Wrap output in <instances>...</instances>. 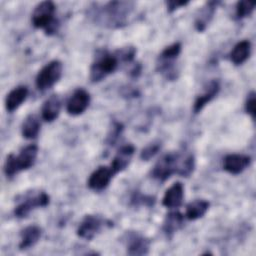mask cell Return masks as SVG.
Returning a JSON list of instances; mask_svg holds the SVG:
<instances>
[{
  "label": "cell",
  "mask_w": 256,
  "mask_h": 256,
  "mask_svg": "<svg viewBox=\"0 0 256 256\" xmlns=\"http://www.w3.org/2000/svg\"><path fill=\"white\" fill-rule=\"evenodd\" d=\"M195 170V157L190 152H171L157 161L151 171L153 179L164 182L173 175L189 177Z\"/></svg>",
  "instance_id": "1"
},
{
  "label": "cell",
  "mask_w": 256,
  "mask_h": 256,
  "mask_svg": "<svg viewBox=\"0 0 256 256\" xmlns=\"http://www.w3.org/2000/svg\"><path fill=\"white\" fill-rule=\"evenodd\" d=\"M134 8L133 2L111 1L100 8L94 17L97 22L110 27L119 28L127 23V19Z\"/></svg>",
  "instance_id": "2"
},
{
  "label": "cell",
  "mask_w": 256,
  "mask_h": 256,
  "mask_svg": "<svg viewBox=\"0 0 256 256\" xmlns=\"http://www.w3.org/2000/svg\"><path fill=\"white\" fill-rule=\"evenodd\" d=\"M56 6L52 1L39 3L32 14V24L37 29H43L48 36L54 35L59 29V21L55 17Z\"/></svg>",
  "instance_id": "3"
},
{
  "label": "cell",
  "mask_w": 256,
  "mask_h": 256,
  "mask_svg": "<svg viewBox=\"0 0 256 256\" xmlns=\"http://www.w3.org/2000/svg\"><path fill=\"white\" fill-rule=\"evenodd\" d=\"M38 156L37 145L31 144L24 147L18 155L10 154L4 164V173L7 177H13L21 171L32 168Z\"/></svg>",
  "instance_id": "4"
},
{
  "label": "cell",
  "mask_w": 256,
  "mask_h": 256,
  "mask_svg": "<svg viewBox=\"0 0 256 256\" xmlns=\"http://www.w3.org/2000/svg\"><path fill=\"white\" fill-rule=\"evenodd\" d=\"M120 58L115 53H109L107 51L100 52L90 68V80L93 83H98L104 80L108 75L115 72L119 66Z\"/></svg>",
  "instance_id": "5"
},
{
  "label": "cell",
  "mask_w": 256,
  "mask_h": 256,
  "mask_svg": "<svg viewBox=\"0 0 256 256\" xmlns=\"http://www.w3.org/2000/svg\"><path fill=\"white\" fill-rule=\"evenodd\" d=\"M49 203L50 197L46 192H28L15 207L14 214L17 218H25L31 213V211L37 208L46 207L49 205Z\"/></svg>",
  "instance_id": "6"
},
{
  "label": "cell",
  "mask_w": 256,
  "mask_h": 256,
  "mask_svg": "<svg viewBox=\"0 0 256 256\" xmlns=\"http://www.w3.org/2000/svg\"><path fill=\"white\" fill-rule=\"evenodd\" d=\"M63 65L59 60H53L46 64L37 74L36 87L39 91H46L52 88L61 78Z\"/></svg>",
  "instance_id": "7"
},
{
  "label": "cell",
  "mask_w": 256,
  "mask_h": 256,
  "mask_svg": "<svg viewBox=\"0 0 256 256\" xmlns=\"http://www.w3.org/2000/svg\"><path fill=\"white\" fill-rule=\"evenodd\" d=\"M105 226V220L97 215H86L81 221L78 229V237L85 240H92L95 238Z\"/></svg>",
  "instance_id": "8"
},
{
  "label": "cell",
  "mask_w": 256,
  "mask_h": 256,
  "mask_svg": "<svg viewBox=\"0 0 256 256\" xmlns=\"http://www.w3.org/2000/svg\"><path fill=\"white\" fill-rule=\"evenodd\" d=\"M127 254L131 256L147 255L150 249V241L137 232H128L125 236Z\"/></svg>",
  "instance_id": "9"
},
{
  "label": "cell",
  "mask_w": 256,
  "mask_h": 256,
  "mask_svg": "<svg viewBox=\"0 0 256 256\" xmlns=\"http://www.w3.org/2000/svg\"><path fill=\"white\" fill-rule=\"evenodd\" d=\"M90 94L85 89L79 88L74 91L68 100L66 110L69 115L79 116L87 110L90 105Z\"/></svg>",
  "instance_id": "10"
},
{
  "label": "cell",
  "mask_w": 256,
  "mask_h": 256,
  "mask_svg": "<svg viewBox=\"0 0 256 256\" xmlns=\"http://www.w3.org/2000/svg\"><path fill=\"white\" fill-rule=\"evenodd\" d=\"M114 175L115 174L111 167L101 166L90 175L88 187L94 191H102L109 186Z\"/></svg>",
  "instance_id": "11"
},
{
  "label": "cell",
  "mask_w": 256,
  "mask_h": 256,
  "mask_svg": "<svg viewBox=\"0 0 256 256\" xmlns=\"http://www.w3.org/2000/svg\"><path fill=\"white\" fill-rule=\"evenodd\" d=\"M251 157L243 154H229L223 160V168L232 175H239L251 165Z\"/></svg>",
  "instance_id": "12"
},
{
  "label": "cell",
  "mask_w": 256,
  "mask_h": 256,
  "mask_svg": "<svg viewBox=\"0 0 256 256\" xmlns=\"http://www.w3.org/2000/svg\"><path fill=\"white\" fill-rule=\"evenodd\" d=\"M220 83L218 80H212L210 81L203 89L202 93L199 94L196 97V100L194 102L193 105V111L195 114L201 112L203 110V108L210 103L219 93L220 91Z\"/></svg>",
  "instance_id": "13"
},
{
  "label": "cell",
  "mask_w": 256,
  "mask_h": 256,
  "mask_svg": "<svg viewBox=\"0 0 256 256\" xmlns=\"http://www.w3.org/2000/svg\"><path fill=\"white\" fill-rule=\"evenodd\" d=\"M134 153H135V147L132 144L124 145L118 150L117 154L115 155L110 165L115 175L124 171L129 166Z\"/></svg>",
  "instance_id": "14"
},
{
  "label": "cell",
  "mask_w": 256,
  "mask_h": 256,
  "mask_svg": "<svg viewBox=\"0 0 256 256\" xmlns=\"http://www.w3.org/2000/svg\"><path fill=\"white\" fill-rule=\"evenodd\" d=\"M183 199L184 186L181 182H176L166 190L162 200V205L169 209L179 208L183 203Z\"/></svg>",
  "instance_id": "15"
},
{
  "label": "cell",
  "mask_w": 256,
  "mask_h": 256,
  "mask_svg": "<svg viewBox=\"0 0 256 256\" xmlns=\"http://www.w3.org/2000/svg\"><path fill=\"white\" fill-rule=\"evenodd\" d=\"M220 2L218 1H209L205 4V6L200 10L199 15L195 20V28L199 32L205 31L209 23L214 17L217 6Z\"/></svg>",
  "instance_id": "16"
},
{
  "label": "cell",
  "mask_w": 256,
  "mask_h": 256,
  "mask_svg": "<svg viewBox=\"0 0 256 256\" xmlns=\"http://www.w3.org/2000/svg\"><path fill=\"white\" fill-rule=\"evenodd\" d=\"M28 88L26 86H18L9 92L5 99V107L8 112L17 110L27 99Z\"/></svg>",
  "instance_id": "17"
},
{
  "label": "cell",
  "mask_w": 256,
  "mask_h": 256,
  "mask_svg": "<svg viewBox=\"0 0 256 256\" xmlns=\"http://www.w3.org/2000/svg\"><path fill=\"white\" fill-rule=\"evenodd\" d=\"M61 112V100L57 95H52L43 104L42 119L48 123L55 121Z\"/></svg>",
  "instance_id": "18"
},
{
  "label": "cell",
  "mask_w": 256,
  "mask_h": 256,
  "mask_svg": "<svg viewBox=\"0 0 256 256\" xmlns=\"http://www.w3.org/2000/svg\"><path fill=\"white\" fill-rule=\"evenodd\" d=\"M21 240L19 243L20 250H26L35 246L42 236V229L36 225L28 226L21 231Z\"/></svg>",
  "instance_id": "19"
},
{
  "label": "cell",
  "mask_w": 256,
  "mask_h": 256,
  "mask_svg": "<svg viewBox=\"0 0 256 256\" xmlns=\"http://www.w3.org/2000/svg\"><path fill=\"white\" fill-rule=\"evenodd\" d=\"M183 226H184V215L178 211H174L166 215L162 229L167 237H172Z\"/></svg>",
  "instance_id": "20"
},
{
  "label": "cell",
  "mask_w": 256,
  "mask_h": 256,
  "mask_svg": "<svg viewBox=\"0 0 256 256\" xmlns=\"http://www.w3.org/2000/svg\"><path fill=\"white\" fill-rule=\"evenodd\" d=\"M251 55V42L243 40L237 43L230 53V60L235 65H241L248 60Z\"/></svg>",
  "instance_id": "21"
},
{
  "label": "cell",
  "mask_w": 256,
  "mask_h": 256,
  "mask_svg": "<svg viewBox=\"0 0 256 256\" xmlns=\"http://www.w3.org/2000/svg\"><path fill=\"white\" fill-rule=\"evenodd\" d=\"M210 207V203L206 200H195L189 203L186 207L185 216L190 221H195L202 218Z\"/></svg>",
  "instance_id": "22"
},
{
  "label": "cell",
  "mask_w": 256,
  "mask_h": 256,
  "mask_svg": "<svg viewBox=\"0 0 256 256\" xmlns=\"http://www.w3.org/2000/svg\"><path fill=\"white\" fill-rule=\"evenodd\" d=\"M41 129V123L36 115H29L22 124V136L25 139L32 140L38 137Z\"/></svg>",
  "instance_id": "23"
},
{
  "label": "cell",
  "mask_w": 256,
  "mask_h": 256,
  "mask_svg": "<svg viewBox=\"0 0 256 256\" xmlns=\"http://www.w3.org/2000/svg\"><path fill=\"white\" fill-rule=\"evenodd\" d=\"M182 50V46L180 43H174L168 47H166L161 54L159 55L158 59L159 60H173L176 61L177 58L179 57L180 53Z\"/></svg>",
  "instance_id": "24"
},
{
  "label": "cell",
  "mask_w": 256,
  "mask_h": 256,
  "mask_svg": "<svg viewBox=\"0 0 256 256\" xmlns=\"http://www.w3.org/2000/svg\"><path fill=\"white\" fill-rule=\"evenodd\" d=\"M255 9V4L249 1H239L236 5V18L244 19L250 16Z\"/></svg>",
  "instance_id": "25"
},
{
  "label": "cell",
  "mask_w": 256,
  "mask_h": 256,
  "mask_svg": "<svg viewBox=\"0 0 256 256\" xmlns=\"http://www.w3.org/2000/svg\"><path fill=\"white\" fill-rule=\"evenodd\" d=\"M161 147H162V144L159 141H155V142H152V143L148 144L142 150V152L140 154V158L143 161H149L150 159H152L153 157H155L159 153V151L161 150Z\"/></svg>",
  "instance_id": "26"
},
{
  "label": "cell",
  "mask_w": 256,
  "mask_h": 256,
  "mask_svg": "<svg viewBox=\"0 0 256 256\" xmlns=\"http://www.w3.org/2000/svg\"><path fill=\"white\" fill-rule=\"evenodd\" d=\"M255 104H256V97H255V92L252 91L246 100L245 103V111L247 114L251 116L252 119H255Z\"/></svg>",
  "instance_id": "27"
},
{
  "label": "cell",
  "mask_w": 256,
  "mask_h": 256,
  "mask_svg": "<svg viewBox=\"0 0 256 256\" xmlns=\"http://www.w3.org/2000/svg\"><path fill=\"white\" fill-rule=\"evenodd\" d=\"M122 130H123V126L120 123L115 122L113 127H112V129H111V133L109 134L108 139H107V141H108V143L110 145H113L118 140L119 136L121 135Z\"/></svg>",
  "instance_id": "28"
},
{
  "label": "cell",
  "mask_w": 256,
  "mask_h": 256,
  "mask_svg": "<svg viewBox=\"0 0 256 256\" xmlns=\"http://www.w3.org/2000/svg\"><path fill=\"white\" fill-rule=\"evenodd\" d=\"M166 4H167L168 11H169L170 13H172V12H174L175 10L179 9L180 7H185L186 5H188V4H189V1H175V0H173V1H168V2H166Z\"/></svg>",
  "instance_id": "29"
}]
</instances>
